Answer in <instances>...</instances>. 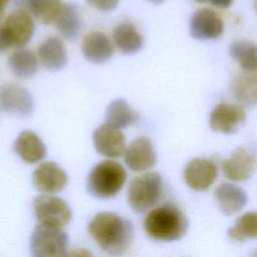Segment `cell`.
<instances>
[{
	"label": "cell",
	"mask_w": 257,
	"mask_h": 257,
	"mask_svg": "<svg viewBox=\"0 0 257 257\" xmlns=\"http://www.w3.org/2000/svg\"><path fill=\"white\" fill-rule=\"evenodd\" d=\"M256 5H257V0H256Z\"/></svg>",
	"instance_id": "obj_35"
},
{
	"label": "cell",
	"mask_w": 257,
	"mask_h": 257,
	"mask_svg": "<svg viewBox=\"0 0 257 257\" xmlns=\"http://www.w3.org/2000/svg\"><path fill=\"white\" fill-rule=\"evenodd\" d=\"M92 140L96 152L105 158L115 159L124 155L125 137L117 127L107 123L100 124L94 130Z\"/></svg>",
	"instance_id": "obj_8"
},
{
	"label": "cell",
	"mask_w": 257,
	"mask_h": 257,
	"mask_svg": "<svg viewBox=\"0 0 257 257\" xmlns=\"http://www.w3.org/2000/svg\"><path fill=\"white\" fill-rule=\"evenodd\" d=\"M126 172L122 165L112 160H105L95 165L88 174L86 187L95 198L109 199L122 189Z\"/></svg>",
	"instance_id": "obj_3"
},
{
	"label": "cell",
	"mask_w": 257,
	"mask_h": 257,
	"mask_svg": "<svg viewBox=\"0 0 257 257\" xmlns=\"http://www.w3.org/2000/svg\"><path fill=\"white\" fill-rule=\"evenodd\" d=\"M246 112L237 103L221 102L210 114V127L222 134H233L245 121Z\"/></svg>",
	"instance_id": "obj_10"
},
{
	"label": "cell",
	"mask_w": 257,
	"mask_h": 257,
	"mask_svg": "<svg viewBox=\"0 0 257 257\" xmlns=\"http://www.w3.org/2000/svg\"><path fill=\"white\" fill-rule=\"evenodd\" d=\"M81 52L89 62L103 63L111 58L114 48L113 43L105 33L91 31L82 39Z\"/></svg>",
	"instance_id": "obj_16"
},
{
	"label": "cell",
	"mask_w": 257,
	"mask_h": 257,
	"mask_svg": "<svg viewBox=\"0 0 257 257\" xmlns=\"http://www.w3.org/2000/svg\"><path fill=\"white\" fill-rule=\"evenodd\" d=\"M163 194V180L156 172L145 173L134 178L128 186L127 202L137 213L153 208Z\"/></svg>",
	"instance_id": "obj_4"
},
{
	"label": "cell",
	"mask_w": 257,
	"mask_h": 257,
	"mask_svg": "<svg viewBox=\"0 0 257 257\" xmlns=\"http://www.w3.org/2000/svg\"><path fill=\"white\" fill-rule=\"evenodd\" d=\"M144 229L153 240L171 242L186 235L188 221L177 206L164 204L148 213L144 220Z\"/></svg>",
	"instance_id": "obj_2"
},
{
	"label": "cell",
	"mask_w": 257,
	"mask_h": 257,
	"mask_svg": "<svg viewBox=\"0 0 257 257\" xmlns=\"http://www.w3.org/2000/svg\"><path fill=\"white\" fill-rule=\"evenodd\" d=\"M215 199L219 209L224 214L233 215L245 206L247 195L240 187L230 183H223L216 188Z\"/></svg>",
	"instance_id": "obj_19"
},
{
	"label": "cell",
	"mask_w": 257,
	"mask_h": 257,
	"mask_svg": "<svg viewBox=\"0 0 257 257\" xmlns=\"http://www.w3.org/2000/svg\"><path fill=\"white\" fill-rule=\"evenodd\" d=\"M150 2H153V3H156V4H159V3H162L164 0H148Z\"/></svg>",
	"instance_id": "obj_33"
},
{
	"label": "cell",
	"mask_w": 257,
	"mask_h": 257,
	"mask_svg": "<svg viewBox=\"0 0 257 257\" xmlns=\"http://www.w3.org/2000/svg\"><path fill=\"white\" fill-rule=\"evenodd\" d=\"M257 167L255 156L244 148H237L230 158L222 162V171L233 182H244L252 177Z\"/></svg>",
	"instance_id": "obj_12"
},
{
	"label": "cell",
	"mask_w": 257,
	"mask_h": 257,
	"mask_svg": "<svg viewBox=\"0 0 257 257\" xmlns=\"http://www.w3.org/2000/svg\"><path fill=\"white\" fill-rule=\"evenodd\" d=\"M11 0H0V19L2 18V15L4 13L5 8L7 7V5L9 4Z\"/></svg>",
	"instance_id": "obj_31"
},
{
	"label": "cell",
	"mask_w": 257,
	"mask_h": 257,
	"mask_svg": "<svg viewBox=\"0 0 257 257\" xmlns=\"http://www.w3.org/2000/svg\"><path fill=\"white\" fill-rule=\"evenodd\" d=\"M37 55L27 48H18L8 58V66L12 73L22 79L32 77L38 70Z\"/></svg>",
	"instance_id": "obj_22"
},
{
	"label": "cell",
	"mask_w": 257,
	"mask_h": 257,
	"mask_svg": "<svg viewBox=\"0 0 257 257\" xmlns=\"http://www.w3.org/2000/svg\"><path fill=\"white\" fill-rule=\"evenodd\" d=\"M124 162L134 172H144L153 168L157 155L153 143L146 137L135 139L125 149Z\"/></svg>",
	"instance_id": "obj_14"
},
{
	"label": "cell",
	"mask_w": 257,
	"mask_h": 257,
	"mask_svg": "<svg viewBox=\"0 0 257 257\" xmlns=\"http://www.w3.org/2000/svg\"><path fill=\"white\" fill-rule=\"evenodd\" d=\"M39 63L48 70H59L67 62L66 48L62 40L56 36L44 39L37 48Z\"/></svg>",
	"instance_id": "obj_17"
},
{
	"label": "cell",
	"mask_w": 257,
	"mask_h": 257,
	"mask_svg": "<svg viewBox=\"0 0 257 257\" xmlns=\"http://www.w3.org/2000/svg\"><path fill=\"white\" fill-rule=\"evenodd\" d=\"M217 175L218 170L215 163L201 158L190 161L184 171L186 184L195 191L207 190L215 182Z\"/></svg>",
	"instance_id": "obj_15"
},
{
	"label": "cell",
	"mask_w": 257,
	"mask_h": 257,
	"mask_svg": "<svg viewBox=\"0 0 257 257\" xmlns=\"http://www.w3.org/2000/svg\"><path fill=\"white\" fill-rule=\"evenodd\" d=\"M227 233L230 239L238 242L257 238V212H247L240 216Z\"/></svg>",
	"instance_id": "obj_27"
},
{
	"label": "cell",
	"mask_w": 257,
	"mask_h": 257,
	"mask_svg": "<svg viewBox=\"0 0 257 257\" xmlns=\"http://www.w3.org/2000/svg\"><path fill=\"white\" fill-rule=\"evenodd\" d=\"M232 58L244 71L257 70V44L248 40H235L229 48Z\"/></svg>",
	"instance_id": "obj_26"
},
{
	"label": "cell",
	"mask_w": 257,
	"mask_h": 257,
	"mask_svg": "<svg viewBox=\"0 0 257 257\" xmlns=\"http://www.w3.org/2000/svg\"><path fill=\"white\" fill-rule=\"evenodd\" d=\"M67 182V174L54 162L41 163L32 173L34 187L43 194L60 192L66 187Z\"/></svg>",
	"instance_id": "obj_9"
},
{
	"label": "cell",
	"mask_w": 257,
	"mask_h": 257,
	"mask_svg": "<svg viewBox=\"0 0 257 257\" xmlns=\"http://www.w3.org/2000/svg\"><path fill=\"white\" fill-rule=\"evenodd\" d=\"M7 49V46L4 42V39H3V36H2V32H1V25H0V53L3 52L4 50Z\"/></svg>",
	"instance_id": "obj_32"
},
{
	"label": "cell",
	"mask_w": 257,
	"mask_h": 257,
	"mask_svg": "<svg viewBox=\"0 0 257 257\" xmlns=\"http://www.w3.org/2000/svg\"><path fill=\"white\" fill-rule=\"evenodd\" d=\"M61 36L67 40H74L81 30V17L77 7L73 4H64V7L54 23Z\"/></svg>",
	"instance_id": "obj_25"
},
{
	"label": "cell",
	"mask_w": 257,
	"mask_h": 257,
	"mask_svg": "<svg viewBox=\"0 0 257 257\" xmlns=\"http://www.w3.org/2000/svg\"><path fill=\"white\" fill-rule=\"evenodd\" d=\"M197 2H205V1H209V0H196Z\"/></svg>",
	"instance_id": "obj_34"
},
{
	"label": "cell",
	"mask_w": 257,
	"mask_h": 257,
	"mask_svg": "<svg viewBox=\"0 0 257 257\" xmlns=\"http://www.w3.org/2000/svg\"><path fill=\"white\" fill-rule=\"evenodd\" d=\"M138 118V113L121 98L111 101L105 111V123L119 130L134 124Z\"/></svg>",
	"instance_id": "obj_24"
},
{
	"label": "cell",
	"mask_w": 257,
	"mask_h": 257,
	"mask_svg": "<svg viewBox=\"0 0 257 257\" xmlns=\"http://www.w3.org/2000/svg\"><path fill=\"white\" fill-rule=\"evenodd\" d=\"M112 42L122 53L133 54L143 47L144 38L135 24L124 21L114 27Z\"/></svg>",
	"instance_id": "obj_20"
},
{
	"label": "cell",
	"mask_w": 257,
	"mask_h": 257,
	"mask_svg": "<svg viewBox=\"0 0 257 257\" xmlns=\"http://www.w3.org/2000/svg\"><path fill=\"white\" fill-rule=\"evenodd\" d=\"M65 257H93V255L87 249L79 248V249H75V250L67 253Z\"/></svg>",
	"instance_id": "obj_29"
},
{
	"label": "cell",
	"mask_w": 257,
	"mask_h": 257,
	"mask_svg": "<svg viewBox=\"0 0 257 257\" xmlns=\"http://www.w3.org/2000/svg\"><path fill=\"white\" fill-rule=\"evenodd\" d=\"M224 30L222 18L212 9L197 10L190 21L191 35L200 40H210L220 37Z\"/></svg>",
	"instance_id": "obj_13"
},
{
	"label": "cell",
	"mask_w": 257,
	"mask_h": 257,
	"mask_svg": "<svg viewBox=\"0 0 257 257\" xmlns=\"http://www.w3.org/2000/svg\"><path fill=\"white\" fill-rule=\"evenodd\" d=\"M68 237L62 228L37 225L30 237L32 257H65Z\"/></svg>",
	"instance_id": "obj_5"
},
{
	"label": "cell",
	"mask_w": 257,
	"mask_h": 257,
	"mask_svg": "<svg viewBox=\"0 0 257 257\" xmlns=\"http://www.w3.org/2000/svg\"><path fill=\"white\" fill-rule=\"evenodd\" d=\"M33 210L39 224L62 228L71 220L69 205L59 197L42 194L34 198Z\"/></svg>",
	"instance_id": "obj_7"
},
{
	"label": "cell",
	"mask_w": 257,
	"mask_h": 257,
	"mask_svg": "<svg viewBox=\"0 0 257 257\" xmlns=\"http://www.w3.org/2000/svg\"><path fill=\"white\" fill-rule=\"evenodd\" d=\"M88 233L102 251L119 256L132 245L134 227L130 220L116 213L100 212L89 222Z\"/></svg>",
	"instance_id": "obj_1"
},
{
	"label": "cell",
	"mask_w": 257,
	"mask_h": 257,
	"mask_svg": "<svg viewBox=\"0 0 257 257\" xmlns=\"http://www.w3.org/2000/svg\"><path fill=\"white\" fill-rule=\"evenodd\" d=\"M119 0H86V2L93 8L99 11H111L113 10Z\"/></svg>",
	"instance_id": "obj_28"
},
{
	"label": "cell",
	"mask_w": 257,
	"mask_h": 257,
	"mask_svg": "<svg viewBox=\"0 0 257 257\" xmlns=\"http://www.w3.org/2000/svg\"><path fill=\"white\" fill-rule=\"evenodd\" d=\"M232 94L246 105L257 103V70L237 75L231 84Z\"/></svg>",
	"instance_id": "obj_23"
},
{
	"label": "cell",
	"mask_w": 257,
	"mask_h": 257,
	"mask_svg": "<svg viewBox=\"0 0 257 257\" xmlns=\"http://www.w3.org/2000/svg\"><path fill=\"white\" fill-rule=\"evenodd\" d=\"M34 30V19L23 8L8 14L1 24V32L7 48H23L31 40Z\"/></svg>",
	"instance_id": "obj_6"
},
{
	"label": "cell",
	"mask_w": 257,
	"mask_h": 257,
	"mask_svg": "<svg viewBox=\"0 0 257 257\" xmlns=\"http://www.w3.org/2000/svg\"><path fill=\"white\" fill-rule=\"evenodd\" d=\"M0 106L8 113L29 115L34 107L28 89L17 83H6L0 87Z\"/></svg>",
	"instance_id": "obj_11"
},
{
	"label": "cell",
	"mask_w": 257,
	"mask_h": 257,
	"mask_svg": "<svg viewBox=\"0 0 257 257\" xmlns=\"http://www.w3.org/2000/svg\"><path fill=\"white\" fill-rule=\"evenodd\" d=\"M14 151L27 164H36L46 156V147L32 131L21 132L14 142Z\"/></svg>",
	"instance_id": "obj_18"
},
{
	"label": "cell",
	"mask_w": 257,
	"mask_h": 257,
	"mask_svg": "<svg viewBox=\"0 0 257 257\" xmlns=\"http://www.w3.org/2000/svg\"><path fill=\"white\" fill-rule=\"evenodd\" d=\"M209 2L218 8H227L232 4L233 0H209Z\"/></svg>",
	"instance_id": "obj_30"
},
{
	"label": "cell",
	"mask_w": 257,
	"mask_h": 257,
	"mask_svg": "<svg viewBox=\"0 0 257 257\" xmlns=\"http://www.w3.org/2000/svg\"><path fill=\"white\" fill-rule=\"evenodd\" d=\"M22 8L43 24H54L64 4L62 0H21Z\"/></svg>",
	"instance_id": "obj_21"
}]
</instances>
